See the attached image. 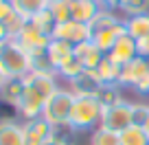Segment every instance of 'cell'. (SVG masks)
I'll return each mask as SVG.
<instances>
[{
    "label": "cell",
    "mask_w": 149,
    "mask_h": 145,
    "mask_svg": "<svg viewBox=\"0 0 149 145\" xmlns=\"http://www.w3.org/2000/svg\"><path fill=\"white\" fill-rule=\"evenodd\" d=\"M101 117H103V106L94 95H79V97L74 95L68 127L74 134H79V132H92L101 125Z\"/></svg>",
    "instance_id": "1"
},
{
    "label": "cell",
    "mask_w": 149,
    "mask_h": 145,
    "mask_svg": "<svg viewBox=\"0 0 149 145\" xmlns=\"http://www.w3.org/2000/svg\"><path fill=\"white\" fill-rule=\"evenodd\" d=\"M0 68L9 77L20 79L31 73V53L24 51L15 38H7L5 42H0Z\"/></svg>",
    "instance_id": "2"
},
{
    "label": "cell",
    "mask_w": 149,
    "mask_h": 145,
    "mask_svg": "<svg viewBox=\"0 0 149 145\" xmlns=\"http://www.w3.org/2000/svg\"><path fill=\"white\" fill-rule=\"evenodd\" d=\"M72 103H74V95L70 92V88L68 86H59V88L46 99L42 117L46 119L53 127L68 125L70 112H72Z\"/></svg>",
    "instance_id": "3"
},
{
    "label": "cell",
    "mask_w": 149,
    "mask_h": 145,
    "mask_svg": "<svg viewBox=\"0 0 149 145\" xmlns=\"http://www.w3.org/2000/svg\"><path fill=\"white\" fill-rule=\"evenodd\" d=\"M101 125L107 127L112 132L127 130L130 125H134V117H132V101L130 99H123V101L114 103L110 108H103V117H101Z\"/></svg>",
    "instance_id": "4"
},
{
    "label": "cell",
    "mask_w": 149,
    "mask_h": 145,
    "mask_svg": "<svg viewBox=\"0 0 149 145\" xmlns=\"http://www.w3.org/2000/svg\"><path fill=\"white\" fill-rule=\"evenodd\" d=\"M44 103H46V97H44L40 90H35L31 84H24V92H22V97H20V101L15 103V114H18L22 121L42 117Z\"/></svg>",
    "instance_id": "5"
},
{
    "label": "cell",
    "mask_w": 149,
    "mask_h": 145,
    "mask_svg": "<svg viewBox=\"0 0 149 145\" xmlns=\"http://www.w3.org/2000/svg\"><path fill=\"white\" fill-rule=\"evenodd\" d=\"M51 40H53L51 35L42 33L37 27H33L31 22H26V24H24V29L15 35V42H18L24 51H29L31 55H33V53H37V51H46L48 44H51Z\"/></svg>",
    "instance_id": "6"
},
{
    "label": "cell",
    "mask_w": 149,
    "mask_h": 145,
    "mask_svg": "<svg viewBox=\"0 0 149 145\" xmlns=\"http://www.w3.org/2000/svg\"><path fill=\"white\" fill-rule=\"evenodd\" d=\"M53 38L55 40H64V42H70L72 46L90 40V27L84 22H77V20H66V22H59L53 31Z\"/></svg>",
    "instance_id": "7"
},
{
    "label": "cell",
    "mask_w": 149,
    "mask_h": 145,
    "mask_svg": "<svg viewBox=\"0 0 149 145\" xmlns=\"http://www.w3.org/2000/svg\"><path fill=\"white\" fill-rule=\"evenodd\" d=\"M22 125H24L26 145H44L53 136V132H55V127L44 117H35V119H29V121H22Z\"/></svg>",
    "instance_id": "8"
},
{
    "label": "cell",
    "mask_w": 149,
    "mask_h": 145,
    "mask_svg": "<svg viewBox=\"0 0 149 145\" xmlns=\"http://www.w3.org/2000/svg\"><path fill=\"white\" fill-rule=\"evenodd\" d=\"M149 75V66L145 57H134L132 62H127L125 66H121V77H118V86L123 88H134L140 79Z\"/></svg>",
    "instance_id": "9"
},
{
    "label": "cell",
    "mask_w": 149,
    "mask_h": 145,
    "mask_svg": "<svg viewBox=\"0 0 149 145\" xmlns=\"http://www.w3.org/2000/svg\"><path fill=\"white\" fill-rule=\"evenodd\" d=\"M66 86H68L70 92L77 95V97H79V95H94V97H97V92L101 90L103 81H101V77L97 75V70L86 68L84 73H79V75L74 77V79H70Z\"/></svg>",
    "instance_id": "10"
},
{
    "label": "cell",
    "mask_w": 149,
    "mask_h": 145,
    "mask_svg": "<svg viewBox=\"0 0 149 145\" xmlns=\"http://www.w3.org/2000/svg\"><path fill=\"white\" fill-rule=\"evenodd\" d=\"M0 145H26L22 121L15 117H0Z\"/></svg>",
    "instance_id": "11"
},
{
    "label": "cell",
    "mask_w": 149,
    "mask_h": 145,
    "mask_svg": "<svg viewBox=\"0 0 149 145\" xmlns=\"http://www.w3.org/2000/svg\"><path fill=\"white\" fill-rule=\"evenodd\" d=\"M107 57H110L114 64L118 66H125L127 62H132L134 57H138V48H136V40H132L130 35H121L116 40V44L107 51Z\"/></svg>",
    "instance_id": "12"
},
{
    "label": "cell",
    "mask_w": 149,
    "mask_h": 145,
    "mask_svg": "<svg viewBox=\"0 0 149 145\" xmlns=\"http://www.w3.org/2000/svg\"><path fill=\"white\" fill-rule=\"evenodd\" d=\"M74 57L84 64V68L97 70V66L103 62L105 53H103L101 48L92 42V40H86V42H81V44H77V46H74Z\"/></svg>",
    "instance_id": "13"
},
{
    "label": "cell",
    "mask_w": 149,
    "mask_h": 145,
    "mask_svg": "<svg viewBox=\"0 0 149 145\" xmlns=\"http://www.w3.org/2000/svg\"><path fill=\"white\" fill-rule=\"evenodd\" d=\"M101 9L99 0H70V18L84 24H90Z\"/></svg>",
    "instance_id": "14"
},
{
    "label": "cell",
    "mask_w": 149,
    "mask_h": 145,
    "mask_svg": "<svg viewBox=\"0 0 149 145\" xmlns=\"http://www.w3.org/2000/svg\"><path fill=\"white\" fill-rule=\"evenodd\" d=\"M46 55H48V60H51L53 68L59 70V66H64L68 60L74 57V46L70 42H64V40H55V38H53L51 44H48V48H46Z\"/></svg>",
    "instance_id": "15"
},
{
    "label": "cell",
    "mask_w": 149,
    "mask_h": 145,
    "mask_svg": "<svg viewBox=\"0 0 149 145\" xmlns=\"http://www.w3.org/2000/svg\"><path fill=\"white\" fill-rule=\"evenodd\" d=\"M22 92H24V81H22V77H20V79L11 77V79L5 84V88L0 90V106H7V108H11V110L15 112V103L20 101Z\"/></svg>",
    "instance_id": "16"
},
{
    "label": "cell",
    "mask_w": 149,
    "mask_h": 145,
    "mask_svg": "<svg viewBox=\"0 0 149 145\" xmlns=\"http://www.w3.org/2000/svg\"><path fill=\"white\" fill-rule=\"evenodd\" d=\"M125 33L132 40H136V42L143 38H149V13L125 18Z\"/></svg>",
    "instance_id": "17"
},
{
    "label": "cell",
    "mask_w": 149,
    "mask_h": 145,
    "mask_svg": "<svg viewBox=\"0 0 149 145\" xmlns=\"http://www.w3.org/2000/svg\"><path fill=\"white\" fill-rule=\"evenodd\" d=\"M11 5H13L15 13H20L22 18L31 20L40 11L48 9V0H11Z\"/></svg>",
    "instance_id": "18"
},
{
    "label": "cell",
    "mask_w": 149,
    "mask_h": 145,
    "mask_svg": "<svg viewBox=\"0 0 149 145\" xmlns=\"http://www.w3.org/2000/svg\"><path fill=\"white\" fill-rule=\"evenodd\" d=\"M97 99L101 101L103 108L114 106V103H118V101L125 99L123 97V86H118V84H103L101 90L97 92Z\"/></svg>",
    "instance_id": "19"
},
{
    "label": "cell",
    "mask_w": 149,
    "mask_h": 145,
    "mask_svg": "<svg viewBox=\"0 0 149 145\" xmlns=\"http://www.w3.org/2000/svg\"><path fill=\"white\" fill-rule=\"evenodd\" d=\"M97 75L101 77L103 84H118V77H121V66L114 64L110 57H103V62L97 66Z\"/></svg>",
    "instance_id": "20"
},
{
    "label": "cell",
    "mask_w": 149,
    "mask_h": 145,
    "mask_svg": "<svg viewBox=\"0 0 149 145\" xmlns=\"http://www.w3.org/2000/svg\"><path fill=\"white\" fill-rule=\"evenodd\" d=\"M88 145H121V139H118V132H112L107 127L99 125L97 130L90 132Z\"/></svg>",
    "instance_id": "21"
},
{
    "label": "cell",
    "mask_w": 149,
    "mask_h": 145,
    "mask_svg": "<svg viewBox=\"0 0 149 145\" xmlns=\"http://www.w3.org/2000/svg\"><path fill=\"white\" fill-rule=\"evenodd\" d=\"M118 139H121V145H149V139L145 134L143 125H130L127 130L118 134Z\"/></svg>",
    "instance_id": "22"
},
{
    "label": "cell",
    "mask_w": 149,
    "mask_h": 145,
    "mask_svg": "<svg viewBox=\"0 0 149 145\" xmlns=\"http://www.w3.org/2000/svg\"><path fill=\"white\" fill-rule=\"evenodd\" d=\"M118 13H121L123 18L149 13V0H121V5H118Z\"/></svg>",
    "instance_id": "23"
},
{
    "label": "cell",
    "mask_w": 149,
    "mask_h": 145,
    "mask_svg": "<svg viewBox=\"0 0 149 145\" xmlns=\"http://www.w3.org/2000/svg\"><path fill=\"white\" fill-rule=\"evenodd\" d=\"M29 22L33 24V27H37L42 33H46V35H51L53 38V31H55V27H57V22H55V18H53V13L48 9H44V11H40L37 15H33Z\"/></svg>",
    "instance_id": "24"
},
{
    "label": "cell",
    "mask_w": 149,
    "mask_h": 145,
    "mask_svg": "<svg viewBox=\"0 0 149 145\" xmlns=\"http://www.w3.org/2000/svg\"><path fill=\"white\" fill-rule=\"evenodd\" d=\"M84 64H81L77 57H72V60H68L64 66H59V70H57V77L59 79H66V84H68L70 79H74V77L79 75V73H84Z\"/></svg>",
    "instance_id": "25"
},
{
    "label": "cell",
    "mask_w": 149,
    "mask_h": 145,
    "mask_svg": "<svg viewBox=\"0 0 149 145\" xmlns=\"http://www.w3.org/2000/svg\"><path fill=\"white\" fill-rule=\"evenodd\" d=\"M48 11L53 13L55 22H66V20H72L70 18V0H53L48 2Z\"/></svg>",
    "instance_id": "26"
},
{
    "label": "cell",
    "mask_w": 149,
    "mask_h": 145,
    "mask_svg": "<svg viewBox=\"0 0 149 145\" xmlns=\"http://www.w3.org/2000/svg\"><path fill=\"white\" fill-rule=\"evenodd\" d=\"M44 145H74V132L70 130L68 125L55 127L53 136H51V139H48Z\"/></svg>",
    "instance_id": "27"
},
{
    "label": "cell",
    "mask_w": 149,
    "mask_h": 145,
    "mask_svg": "<svg viewBox=\"0 0 149 145\" xmlns=\"http://www.w3.org/2000/svg\"><path fill=\"white\" fill-rule=\"evenodd\" d=\"M132 117H134V125H145L149 119V103L132 101Z\"/></svg>",
    "instance_id": "28"
},
{
    "label": "cell",
    "mask_w": 149,
    "mask_h": 145,
    "mask_svg": "<svg viewBox=\"0 0 149 145\" xmlns=\"http://www.w3.org/2000/svg\"><path fill=\"white\" fill-rule=\"evenodd\" d=\"M26 22H29V20H26V18H22L20 13H13V15H11V18L5 22L7 33H9V38H15V35H18V33L24 29V24H26Z\"/></svg>",
    "instance_id": "29"
},
{
    "label": "cell",
    "mask_w": 149,
    "mask_h": 145,
    "mask_svg": "<svg viewBox=\"0 0 149 145\" xmlns=\"http://www.w3.org/2000/svg\"><path fill=\"white\" fill-rule=\"evenodd\" d=\"M13 13H15V9H13V5H11V0H5V2H0V22H2V24H5Z\"/></svg>",
    "instance_id": "30"
},
{
    "label": "cell",
    "mask_w": 149,
    "mask_h": 145,
    "mask_svg": "<svg viewBox=\"0 0 149 145\" xmlns=\"http://www.w3.org/2000/svg\"><path fill=\"white\" fill-rule=\"evenodd\" d=\"M136 48H138V55L147 60V57H149V38L138 40V42H136Z\"/></svg>",
    "instance_id": "31"
},
{
    "label": "cell",
    "mask_w": 149,
    "mask_h": 145,
    "mask_svg": "<svg viewBox=\"0 0 149 145\" xmlns=\"http://www.w3.org/2000/svg\"><path fill=\"white\" fill-rule=\"evenodd\" d=\"M99 5L103 9H112V11H118V5H121V0H99Z\"/></svg>",
    "instance_id": "32"
},
{
    "label": "cell",
    "mask_w": 149,
    "mask_h": 145,
    "mask_svg": "<svg viewBox=\"0 0 149 145\" xmlns=\"http://www.w3.org/2000/svg\"><path fill=\"white\" fill-rule=\"evenodd\" d=\"M9 79H11V77L7 75V73H5V70H2V68H0V90L5 88V84H7V81H9Z\"/></svg>",
    "instance_id": "33"
},
{
    "label": "cell",
    "mask_w": 149,
    "mask_h": 145,
    "mask_svg": "<svg viewBox=\"0 0 149 145\" xmlns=\"http://www.w3.org/2000/svg\"><path fill=\"white\" fill-rule=\"evenodd\" d=\"M7 38H9V33H7V27L0 22V42H5Z\"/></svg>",
    "instance_id": "34"
},
{
    "label": "cell",
    "mask_w": 149,
    "mask_h": 145,
    "mask_svg": "<svg viewBox=\"0 0 149 145\" xmlns=\"http://www.w3.org/2000/svg\"><path fill=\"white\" fill-rule=\"evenodd\" d=\"M143 127H145V134H147V139H149V119H147V123H145Z\"/></svg>",
    "instance_id": "35"
},
{
    "label": "cell",
    "mask_w": 149,
    "mask_h": 145,
    "mask_svg": "<svg viewBox=\"0 0 149 145\" xmlns=\"http://www.w3.org/2000/svg\"><path fill=\"white\" fill-rule=\"evenodd\" d=\"M147 66H149V57H147Z\"/></svg>",
    "instance_id": "36"
},
{
    "label": "cell",
    "mask_w": 149,
    "mask_h": 145,
    "mask_svg": "<svg viewBox=\"0 0 149 145\" xmlns=\"http://www.w3.org/2000/svg\"><path fill=\"white\" fill-rule=\"evenodd\" d=\"M0 2H5V0H0Z\"/></svg>",
    "instance_id": "37"
},
{
    "label": "cell",
    "mask_w": 149,
    "mask_h": 145,
    "mask_svg": "<svg viewBox=\"0 0 149 145\" xmlns=\"http://www.w3.org/2000/svg\"><path fill=\"white\" fill-rule=\"evenodd\" d=\"M48 2H53V0H48Z\"/></svg>",
    "instance_id": "38"
}]
</instances>
